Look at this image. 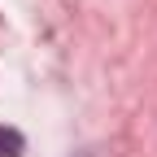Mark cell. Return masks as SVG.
Wrapping results in <instances>:
<instances>
[{
  "instance_id": "1",
  "label": "cell",
  "mask_w": 157,
  "mask_h": 157,
  "mask_svg": "<svg viewBox=\"0 0 157 157\" xmlns=\"http://www.w3.org/2000/svg\"><path fill=\"white\" fill-rule=\"evenodd\" d=\"M26 140H22V131H13V127H0V157H22Z\"/></svg>"
}]
</instances>
